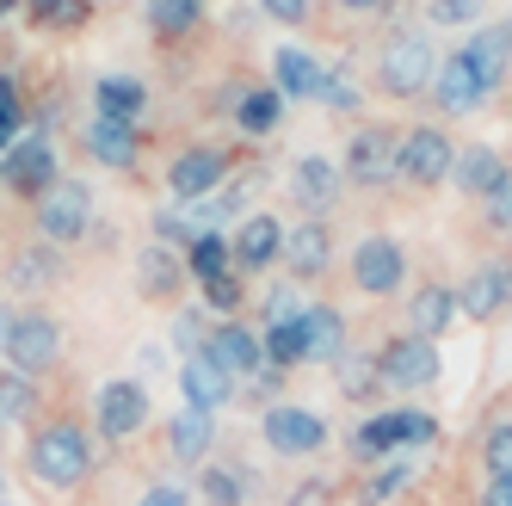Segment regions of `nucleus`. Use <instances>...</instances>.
<instances>
[{
	"instance_id": "1",
	"label": "nucleus",
	"mask_w": 512,
	"mask_h": 506,
	"mask_svg": "<svg viewBox=\"0 0 512 506\" xmlns=\"http://www.w3.org/2000/svg\"><path fill=\"white\" fill-rule=\"evenodd\" d=\"M25 469L31 482H44L50 494H75L93 469V426H81L75 414H56V420H38L25 445Z\"/></svg>"
},
{
	"instance_id": "2",
	"label": "nucleus",
	"mask_w": 512,
	"mask_h": 506,
	"mask_svg": "<svg viewBox=\"0 0 512 506\" xmlns=\"http://www.w3.org/2000/svg\"><path fill=\"white\" fill-rule=\"evenodd\" d=\"M438 426L426 408H371L352 432H346V451L352 457H401V451H420L438 439Z\"/></svg>"
},
{
	"instance_id": "3",
	"label": "nucleus",
	"mask_w": 512,
	"mask_h": 506,
	"mask_svg": "<svg viewBox=\"0 0 512 506\" xmlns=\"http://www.w3.org/2000/svg\"><path fill=\"white\" fill-rule=\"evenodd\" d=\"M438 75V50L426 31H389L383 50H377V93L383 99H420Z\"/></svg>"
},
{
	"instance_id": "4",
	"label": "nucleus",
	"mask_w": 512,
	"mask_h": 506,
	"mask_svg": "<svg viewBox=\"0 0 512 506\" xmlns=\"http://www.w3.org/2000/svg\"><path fill=\"white\" fill-rule=\"evenodd\" d=\"M346 186L352 192H389L395 179H401V130L395 124H358L346 136Z\"/></svg>"
},
{
	"instance_id": "5",
	"label": "nucleus",
	"mask_w": 512,
	"mask_h": 506,
	"mask_svg": "<svg viewBox=\"0 0 512 506\" xmlns=\"http://www.w3.org/2000/svg\"><path fill=\"white\" fill-rule=\"evenodd\" d=\"M346 278L358 297H395L408 284V247H401V235H389V229L358 235L346 253Z\"/></svg>"
},
{
	"instance_id": "6",
	"label": "nucleus",
	"mask_w": 512,
	"mask_h": 506,
	"mask_svg": "<svg viewBox=\"0 0 512 506\" xmlns=\"http://www.w3.org/2000/svg\"><path fill=\"white\" fill-rule=\"evenodd\" d=\"M229 167H235L229 149H216V142H186V149L167 161V198L179 210H198L204 198H216L229 186Z\"/></svg>"
},
{
	"instance_id": "7",
	"label": "nucleus",
	"mask_w": 512,
	"mask_h": 506,
	"mask_svg": "<svg viewBox=\"0 0 512 506\" xmlns=\"http://www.w3.org/2000/svg\"><path fill=\"white\" fill-rule=\"evenodd\" d=\"M451 167H457V136L445 124L401 130V186L438 192V186H451Z\"/></svg>"
},
{
	"instance_id": "8",
	"label": "nucleus",
	"mask_w": 512,
	"mask_h": 506,
	"mask_svg": "<svg viewBox=\"0 0 512 506\" xmlns=\"http://www.w3.org/2000/svg\"><path fill=\"white\" fill-rule=\"evenodd\" d=\"M377 377H383L389 395H420V389H432L445 377V358H438V346L420 340V334H389L377 346Z\"/></svg>"
},
{
	"instance_id": "9",
	"label": "nucleus",
	"mask_w": 512,
	"mask_h": 506,
	"mask_svg": "<svg viewBox=\"0 0 512 506\" xmlns=\"http://www.w3.org/2000/svg\"><path fill=\"white\" fill-rule=\"evenodd\" d=\"M260 439H266V451L272 457H290V463H309V457H321L327 451V420L315 414V408H297V402H272L266 414H260Z\"/></svg>"
},
{
	"instance_id": "10",
	"label": "nucleus",
	"mask_w": 512,
	"mask_h": 506,
	"mask_svg": "<svg viewBox=\"0 0 512 506\" xmlns=\"http://www.w3.org/2000/svg\"><path fill=\"white\" fill-rule=\"evenodd\" d=\"M31 216H38V241L75 247V241L93 235V192L81 186V179H56V186L31 204Z\"/></svg>"
},
{
	"instance_id": "11",
	"label": "nucleus",
	"mask_w": 512,
	"mask_h": 506,
	"mask_svg": "<svg viewBox=\"0 0 512 506\" xmlns=\"http://www.w3.org/2000/svg\"><path fill=\"white\" fill-rule=\"evenodd\" d=\"M426 99H432V112H438V118H469V112H482V105L494 99V81H488L482 68L469 62V50L457 44L445 62H438V75H432Z\"/></svg>"
},
{
	"instance_id": "12",
	"label": "nucleus",
	"mask_w": 512,
	"mask_h": 506,
	"mask_svg": "<svg viewBox=\"0 0 512 506\" xmlns=\"http://www.w3.org/2000/svg\"><path fill=\"white\" fill-rule=\"evenodd\" d=\"M7 365L25 371V377H44L56 371V358H62V321L50 309H19L13 315V328H7Z\"/></svg>"
},
{
	"instance_id": "13",
	"label": "nucleus",
	"mask_w": 512,
	"mask_h": 506,
	"mask_svg": "<svg viewBox=\"0 0 512 506\" xmlns=\"http://www.w3.org/2000/svg\"><path fill=\"white\" fill-rule=\"evenodd\" d=\"M149 389H142L136 377H112V383H99L93 395V432L105 445H130L142 426H149Z\"/></svg>"
},
{
	"instance_id": "14",
	"label": "nucleus",
	"mask_w": 512,
	"mask_h": 506,
	"mask_svg": "<svg viewBox=\"0 0 512 506\" xmlns=\"http://www.w3.org/2000/svg\"><path fill=\"white\" fill-rule=\"evenodd\" d=\"M56 179H62V173H56V142L38 136V130H31V136H13V149L0 155V186H7L13 198H31V204H38Z\"/></svg>"
},
{
	"instance_id": "15",
	"label": "nucleus",
	"mask_w": 512,
	"mask_h": 506,
	"mask_svg": "<svg viewBox=\"0 0 512 506\" xmlns=\"http://www.w3.org/2000/svg\"><path fill=\"white\" fill-rule=\"evenodd\" d=\"M229 260H235V272H241V278L272 272V266L284 260V223H278L272 210H247L241 223L229 229Z\"/></svg>"
},
{
	"instance_id": "16",
	"label": "nucleus",
	"mask_w": 512,
	"mask_h": 506,
	"mask_svg": "<svg viewBox=\"0 0 512 506\" xmlns=\"http://www.w3.org/2000/svg\"><path fill=\"white\" fill-rule=\"evenodd\" d=\"M290 198H297L303 216H334L346 198V173L334 155H297L290 161Z\"/></svg>"
},
{
	"instance_id": "17",
	"label": "nucleus",
	"mask_w": 512,
	"mask_h": 506,
	"mask_svg": "<svg viewBox=\"0 0 512 506\" xmlns=\"http://www.w3.org/2000/svg\"><path fill=\"white\" fill-rule=\"evenodd\" d=\"M204 352H210V358H216V365H223L235 383H253V377L266 371V340H260V328H253V321H241V315L216 321Z\"/></svg>"
},
{
	"instance_id": "18",
	"label": "nucleus",
	"mask_w": 512,
	"mask_h": 506,
	"mask_svg": "<svg viewBox=\"0 0 512 506\" xmlns=\"http://www.w3.org/2000/svg\"><path fill=\"white\" fill-rule=\"evenodd\" d=\"M284 266L290 284H315L334 266V223L327 216H297V229H284Z\"/></svg>"
},
{
	"instance_id": "19",
	"label": "nucleus",
	"mask_w": 512,
	"mask_h": 506,
	"mask_svg": "<svg viewBox=\"0 0 512 506\" xmlns=\"http://www.w3.org/2000/svg\"><path fill=\"white\" fill-rule=\"evenodd\" d=\"M457 309L469 315V321H500V315H512V260H482L463 284H457Z\"/></svg>"
},
{
	"instance_id": "20",
	"label": "nucleus",
	"mask_w": 512,
	"mask_h": 506,
	"mask_svg": "<svg viewBox=\"0 0 512 506\" xmlns=\"http://www.w3.org/2000/svg\"><path fill=\"white\" fill-rule=\"evenodd\" d=\"M0 284H7V291H19V297L56 291V284H62V247H50V241L13 247L7 260H0Z\"/></svg>"
},
{
	"instance_id": "21",
	"label": "nucleus",
	"mask_w": 512,
	"mask_h": 506,
	"mask_svg": "<svg viewBox=\"0 0 512 506\" xmlns=\"http://www.w3.org/2000/svg\"><path fill=\"white\" fill-rule=\"evenodd\" d=\"M457 284L451 278H426V284H414L408 291V334H420V340H445L451 328H457Z\"/></svg>"
},
{
	"instance_id": "22",
	"label": "nucleus",
	"mask_w": 512,
	"mask_h": 506,
	"mask_svg": "<svg viewBox=\"0 0 512 506\" xmlns=\"http://www.w3.org/2000/svg\"><path fill=\"white\" fill-rule=\"evenodd\" d=\"M186 284H192V272H186V253H179V247L149 241L136 253V291H142V303H179Z\"/></svg>"
},
{
	"instance_id": "23",
	"label": "nucleus",
	"mask_w": 512,
	"mask_h": 506,
	"mask_svg": "<svg viewBox=\"0 0 512 506\" xmlns=\"http://www.w3.org/2000/svg\"><path fill=\"white\" fill-rule=\"evenodd\" d=\"M179 389H186V408H204V414H223L235 395H241V383L216 365L210 352H198V358H179Z\"/></svg>"
},
{
	"instance_id": "24",
	"label": "nucleus",
	"mask_w": 512,
	"mask_h": 506,
	"mask_svg": "<svg viewBox=\"0 0 512 506\" xmlns=\"http://www.w3.org/2000/svg\"><path fill=\"white\" fill-rule=\"evenodd\" d=\"M81 149H87L99 167H112V173H136V161H142V124L93 118V124H87V136H81Z\"/></svg>"
},
{
	"instance_id": "25",
	"label": "nucleus",
	"mask_w": 512,
	"mask_h": 506,
	"mask_svg": "<svg viewBox=\"0 0 512 506\" xmlns=\"http://www.w3.org/2000/svg\"><path fill=\"white\" fill-rule=\"evenodd\" d=\"M167 451H173V463L204 469V463L216 457V414H204V408H179V414L167 420Z\"/></svg>"
},
{
	"instance_id": "26",
	"label": "nucleus",
	"mask_w": 512,
	"mask_h": 506,
	"mask_svg": "<svg viewBox=\"0 0 512 506\" xmlns=\"http://www.w3.org/2000/svg\"><path fill=\"white\" fill-rule=\"evenodd\" d=\"M93 118L142 124V118H149V81H136V75H99L93 81Z\"/></svg>"
},
{
	"instance_id": "27",
	"label": "nucleus",
	"mask_w": 512,
	"mask_h": 506,
	"mask_svg": "<svg viewBox=\"0 0 512 506\" xmlns=\"http://www.w3.org/2000/svg\"><path fill=\"white\" fill-rule=\"evenodd\" d=\"M321 75H327V68H321L309 50H297V44L272 50V87H278L284 99H297V105H315V93H321Z\"/></svg>"
},
{
	"instance_id": "28",
	"label": "nucleus",
	"mask_w": 512,
	"mask_h": 506,
	"mask_svg": "<svg viewBox=\"0 0 512 506\" xmlns=\"http://www.w3.org/2000/svg\"><path fill=\"white\" fill-rule=\"evenodd\" d=\"M229 112L247 136H272L278 118H284V93L278 87H260V81H235V99H229Z\"/></svg>"
},
{
	"instance_id": "29",
	"label": "nucleus",
	"mask_w": 512,
	"mask_h": 506,
	"mask_svg": "<svg viewBox=\"0 0 512 506\" xmlns=\"http://www.w3.org/2000/svg\"><path fill=\"white\" fill-rule=\"evenodd\" d=\"M260 340H266V365H278V371H303V365H315V346H309V309H303V315H290V321H272V328H260Z\"/></svg>"
},
{
	"instance_id": "30",
	"label": "nucleus",
	"mask_w": 512,
	"mask_h": 506,
	"mask_svg": "<svg viewBox=\"0 0 512 506\" xmlns=\"http://www.w3.org/2000/svg\"><path fill=\"white\" fill-rule=\"evenodd\" d=\"M500 173H506V161L494 155V142H457V167H451V186H457L463 198H488Z\"/></svg>"
},
{
	"instance_id": "31",
	"label": "nucleus",
	"mask_w": 512,
	"mask_h": 506,
	"mask_svg": "<svg viewBox=\"0 0 512 506\" xmlns=\"http://www.w3.org/2000/svg\"><path fill=\"white\" fill-rule=\"evenodd\" d=\"M334 389H340V402H352V408H371L377 395H383L377 352H358V346H346V352L334 358Z\"/></svg>"
},
{
	"instance_id": "32",
	"label": "nucleus",
	"mask_w": 512,
	"mask_h": 506,
	"mask_svg": "<svg viewBox=\"0 0 512 506\" xmlns=\"http://www.w3.org/2000/svg\"><path fill=\"white\" fill-rule=\"evenodd\" d=\"M142 25L155 31V44H186L204 25V0H149V7H142Z\"/></svg>"
},
{
	"instance_id": "33",
	"label": "nucleus",
	"mask_w": 512,
	"mask_h": 506,
	"mask_svg": "<svg viewBox=\"0 0 512 506\" xmlns=\"http://www.w3.org/2000/svg\"><path fill=\"white\" fill-rule=\"evenodd\" d=\"M463 50H469V62L482 68L494 87L506 81V68H512V38H506V25H500V19H494V25H475L469 38H463Z\"/></svg>"
},
{
	"instance_id": "34",
	"label": "nucleus",
	"mask_w": 512,
	"mask_h": 506,
	"mask_svg": "<svg viewBox=\"0 0 512 506\" xmlns=\"http://www.w3.org/2000/svg\"><path fill=\"white\" fill-rule=\"evenodd\" d=\"M247 494H253V482L241 476L235 463L210 457V463L198 469V506H247Z\"/></svg>"
},
{
	"instance_id": "35",
	"label": "nucleus",
	"mask_w": 512,
	"mask_h": 506,
	"mask_svg": "<svg viewBox=\"0 0 512 506\" xmlns=\"http://www.w3.org/2000/svg\"><path fill=\"white\" fill-rule=\"evenodd\" d=\"M408 482H414V457H408V451H401V457H377V469L364 476V488H358L352 500H358V506H383V500H395Z\"/></svg>"
},
{
	"instance_id": "36",
	"label": "nucleus",
	"mask_w": 512,
	"mask_h": 506,
	"mask_svg": "<svg viewBox=\"0 0 512 506\" xmlns=\"http://www.w3.org/2000/svg\"><path fill=\"white\" fill-rule=\"evenodd\" d=\"M309 346H315V365H334V358L352 346L346 340V315L334 303H309Z\"/></svg>"
},
{
	"instance_id": "37",
	"label": "nucleus",
	"mask_w": 512,
	"mask_h": 506,
	"mask_svg": "<svg viewBox=\"0 0 512 506\" xmlns=\"http://www.w3.org/2000/svg\"><path fill=\"white\" fill-rule=\"evenodd\" d=\"M186 272H192V284H210V278L235 272V260H229V235H216V229H198V241L186 247Z\"/></svg>"
},
{
	"instance_id": "38",
	"label": "nucleus",
	"mask_w": 512,
	"mask_h": 506,
	"mask_svg": "<svg viewBox=\"0 0 512 506\" xmlns=\"http://www.w3.org/2000/svg\"><path fill=\"white\" fill-rule=\"evenodd\" d=\"M19 420H38V383L0 365V426H19Z\"/></svg>"
},
{
	"instance_id": "39",
	"label": "nucleus",
	"mask_w": 512,
	"mask_h": 506,
	"mask_svg": "<svg viewBox=\"0 0 512 506\" xmlns=\"http://www.w3.org/2000/svg\"><path fill=\"white\" fill-rule=\"evenodd\" d=\"M31 25H50V31H81L93 19V0H19Z\"/></svg>"
},
{
	"instance_id": "40",
	"label": "nucleus",
	"mask_w": 512,
	"mask_h": 506,
	"mask_svg": "<svg viewBox=\"0 0 512 506\" xmlns=\"http://www.w3.org/2000/svg\"><path fill=\"white\" fill-rule=\"evenodd\" d=\"M198 303L216 315V321H229V315H241L247 309V278L241 272H223V278H210V284H198Z\"/></svg>"
},
{
	"instance_id": "41",
	"label": "nucleus",
	"mask_w": 512,
	"mask_h": 506,
	"mask_svg": "<svg viewBox=\"0 0 512 506\" xmlns=\"http://www.w3.org/2000/svg\"><path fill=\"white\" fill-rule=\"evenodd\" d=\"M210 328H216V315L198 303V309H179L173 315V352L179 358H198L204 346H210Z\"/></svg>"
},
{
	"instance_id": "42",
	"label": "nucleus",
	"mask_w": 512,
	"mask_h": 506,
	"mask_svg": "<svg viewBox=\"0 0 512 506\" xmlns=\"http://www.w3.org/2000/svg\"><path fill=\"white\" fill-rule=\"evenodd\" d=\"M482 463H488V476H512V420H494L482 432Z\"/></svg>"
},
{
	"instance_id": "43",
	"label": "nucleus",
	"mask_w": 512,
	"mask_h": 506,
	"mask_svg": "<svg viewBox=\"0 0 512 506\" xmlns=\"http://www.w3.org/2000/svg\"><path fill=\"white\" fill-rule=\"evenodd\" d=\"M309 297H303V284H272L266 291V309H260V328H272V321H290V315H303Z\"/></svg>"
},
{
	"instance_id": "44",
	"label": "nucleus",
	"mask_w": 512,
	"mask_h": 506,
	"mask_svg": "<svg viewBox=\"0 0 512 506\" xmlns=\"http://www.w3.org/2000/svg\"><path fill=\"white\" fill-rule=\"evenodd\" d=\"M315 105H327V112H358V87H352V75L327 68V75H321V93H315Z\"/></svg>"
},
{
	"instance_id": "45",
	"label": "nucleus",
	"mask_w": 512,
	"mask_h": 506,
	"mask_svg": "<svg viewBox=\"0 0 512 506\" xmlns=\"http://www.w3.org/2000/svg\"><path fill=\"white\" fill-rule=\"evenodd\" d=\"M482 216H488V229H500V235H512V167L494 179V192L482 198Z\"/></svg>"
},
{
	"instance_id": "46",
	"label": "nucleus",
	"mask_w": 512,
	"mask_h": 506,
	"mask_svg": "<svg viewBox=\"0 0 512 506\" xmlns=\"http://www.w3.org/2000/svg\"><path fill=\"white\" fill-rule=\"evenodd\" d=\"M482 13H488V0H426L432 25H475Z\"/></svg>"
},
{
	"instance_id": "47",
	"label": "nucleus",
	"mask_w": 512,
	"mask_h": 506,
	"mask_svg": "<svg viewBox=\"0 0 512 506\" xmlns=\"http://www.w3.org/2000/svg\"><path fill=\"white\" fill-rule=\"evenodd\" d=\"M260 13H266L272 25H290V31H297V25L315 19V0H260Z\"/></svg>"
},
{
	"instance_id": "48",
	"label": "nucleus",
	"mask_w": 512,
	"mask_h": 506,
	"mask_svg": "<svg viewBox=\"0 0 512 506\" xmlns=\"http://www.w3.org/2000/svg\"><path fill=\"white\" fill-rule=\"evenodd\" d=\"M136 506H192V488H179V482H149L136 494Z\"/></svg>"
},
{
	"instance_id": "49",
	"label": "nucleus",
	"mask_w": 512,
	"mask_h": 506,
	"mask_svg": "<svg viewBox=\"0 0 512 506\" xmlns=\"http://www.w3.org/2000/svg\"><path fill=\"white\" fill-rule=\"evenodd\" d=\"M0 130H13L19 136V87L0 75Z\"/></svg>"
},
{
	"instance_id": "50",
	"label": "nucleus",
	"mask_w": 512,
	"mask_h": 506,
	"mask_svg": "<svg viewBox=\"0 0 512 506\" xmlns=\"http://www.w3.org/2000/svg\"><path fill=\"white\" fill-rule=\"evenodd\" d=\"M284 377H290V371H278V365H266L260 377H253V383H247V395H253V402H266V395H278V389H284Z\"/></svg>"
},
{
	"instance_id": "51",
	"label": "nucleus",
	"mask_w": 512,
	"mask_h": 506,
	"mask_svg": "<svg viewBox=\"0 0 512 506\" xmlns=\"http://www.w3.org/2000/svg\"><path fill=\"white\" fill-rule=\"evenodd\" d=\"M482 506H512V476H488V488H482Z\"/></svg>"
},
{
	"instance_id": "52",
	"label": "nucleus",
	"mask_w": 512,
	"mask_h": 506,
	"mask_svg": "<svg viewBox=\"0 0 512 506\" xmlns=\"http://www.w3.org/2000/svg\"><path fill=\"white\" fill-rule=\"evenodd\" d=\"M334 7H340V13H389L395 0H334Z\"/></svg>"
},
{
	"instance_id": "53",
	"label": "nucleus",
	"mask_w": 512,
	"mask_h": 506,
	"mask_svg": "<svg viewBox=\"0 0 512 506\" xmlns=\"http://www.w3.org/2000/svg\"><path fill=\"white\" fill-rule=\"evenodd\" d=\"M13 315H19V309H7V303H0V346H7V328H13Z\"/></svg>"
},
{
	"instance_id": "54",
	"label": "nucleus",
	"mask_w": 512,
	"mask_h": 506,
	"mask_svg": "<svg viewBox=\"0 0 512 506\" xmlns=\"http://www.w3.org/2000/svg\"><path fill=\"white\" fill-rule=\"evenodd\" d=\"M13 7H19V0H0V19H7V13H13Z\"/></svg>"
},
{
	"instance_id": "55",
	"label": "nucleus",
	"mask_w": 512,
	"mask_h": 506,
	"mask_svg": "<svg viewBox=\"0 0 512 506\" xmlns=\"http://www.w3.org/2000/svg\"><path fill=\"white\" fill-rule=\"evenodd\" d=\"M500 25H506V38H512V13H506V19H500Z\"/></svg>"
},
{
	"instance_id": "56",
	"label": "nucleus",
	"mask_w": 512,
	"mask_h": 506,
	"mask_svg": "<svg viewBox=\"0 0 512 506\" xmlns=\"http://www.w3.org/2000/svg\"><path fill=\"white\" fill-rule=\"evenodd\" d=\"M0 500H7V476H0Z\"/></svg>"
},
{
	"instance_id": "57",
	"label": "nucleus",
	"mask_w": 512,
	"mask_h": 506,
	"mask_svg": "<svg viewBox=\"0 0 512 506\" xmlns=\"http://www.w3.org/2000/svg\"><path fill=\"white\" fill-rule=\"evenodd\" d=\"M0 506H7V500H0Z\"/></svg>"
}]
</instances>
